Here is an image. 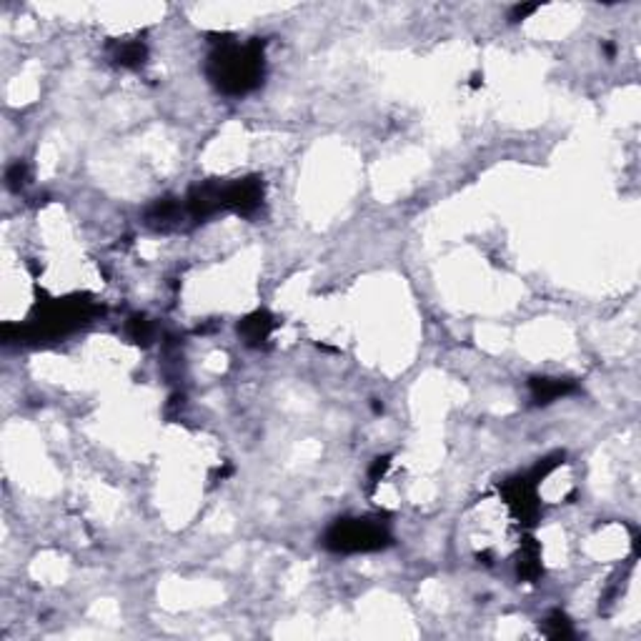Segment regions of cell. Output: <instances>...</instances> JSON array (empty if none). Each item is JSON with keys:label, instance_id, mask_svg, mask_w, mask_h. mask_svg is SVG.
I'll use <instances>...</instances> for the list:
<instances>
[{"label": "cell", "instance_id": "5b68a950", "mask_svg": "<svg viewBox=\"0 0 641 641\" xmlns=\"http://www.w3.org/2000/svg\"><path fill=\"white\" fill-rule=\"evenodd\" d=\"M238 331L243 333L246 343L256 346V343H263L266 338H268V333L273 331V321L266 311H256L253 316L243 318V324L238 326Z\"/></svg>", "mask_w": 641, "mask_h": 641}, {"label": "cell", "instance_id": "277c9868", "mask_svg": "<svg viewBox=\"0 0 641 641\" xmlns=\"http://www.w3.org/2000/svg\"><path fill=\"white\" fill-rule=\"evenodd\" d=\"M571 391H574V383L564 381V378H534L531 381V394H534L536 404H549V401L561 399Z\"/></svg>", "mask_w": 641, "mask_h": 641}, {"label": "cell", "instance_id": "8992f818", "mask_svg": "<svg viewBox=\"0 0 641 641\" xmlns=\"http://www.w3.org/2000/svg\"><path fill=\"white\" fill-rule=\"evenodd\" d=\"M178 218V203L176 200H158L151 211H148V223L156 226V228H165V226Z\"/></svg>", "mask_w": 641, "mask_h": 641}, {"label": "cell", "instance_id": "8fae6325", "mask_svg": "<svg viewBox=\"0 0 641 641\" xmlns=\"http://www.w3.org/2000/svg\"><path fill=\"white\" fill-rule=\"evenodd\" d=\"M386 469H389V456H383V459H376V464H373V469H371V481L376 483L378 478L386 474Z\"/></svg>", "mask_w": 641, "mask_h": 641}, {"label": "cell", "instance_id": "30bf717a", "mask_svg": "<svg viewBox=\"0 0 641 641\" xmlns=\"http://www.w3.org/2000/svg\"><path fill=\"white\" fill-rule=\"evenodd\" d=\"M8 186L11 188H20L23 186V181H25V165L23 163H15V165H11L8 168Z\"/></svg>", "mask_w": 641, "mask_h": 641}, {"label": "cell", "instance_id": "ba28073f", "mask_svg": "<svg viewBox=\"0 0 641 641\" xmlns=\"http://www.w3.org/2000/svg\"><path fill=\"white\" fill-rule=\"evenodd\" d=\"M128 333L133 336V341L138 343H148L151 341V324H148L143 316H133L128 324Z\"/></svg>", "mask_w": 641, "mask_h": 641}, {"label": "cell", "instance_id": "6da1fadb", "mask_svg": "<svg viewBox=\"0 0 641 641\" xmlns=\"http://www.w3.org/2000/svg\"><path fill=\"white\" fill-rule=\"evenodd\" d=\"M208 76L218 90L228 95H243L253 90L263 78V43L221 46L208 60Z\"/></svg>", "mask_w": 641, "mask_h": 641}, {"label": "cell", "instance_id": "7c38bea8", "mask_svg": "<svg viewBox=\"0 0 641 641\" xmlns=\"http://www.w3.org/2000/svg\"><path fill=\"white\" fill-rule=\"evenodd\" d=\"M536 11H539V6H516L511 11V20H524L526 15H531Z\"/></svg>", "mask_w": 641, "mask_h": 641}, {"label": "cell", "instance_id": "7a4b0ae2", "mask_svg": "<svg viewBox=\"0 0 641 641\" xmlns=\"http://www.w3.org/2000/svg\"><path fill=\"white\" fill-rule=\"evenodd\" d=\"M389 542V531L376 521H368V518H343V521H336L326 534V546L331 551L341 553L376 551Z\"/></svg>", "mask_w": 641, "mask_h": 641}, {"label": "cell", "instance_id": "3957f363", "mask_svg": "<svg viewBox=\"0 0 641 641\" xmlns=\"http://www.w3.org/2000/svg\"><path fill=\"white\" fill-rule=\"evenodd\" d=\"M263 200V183L259 178H246V181L230 183L223 188V208H233L235 213H253Z\"/></svg>", "mask_w": 641, "mask_h": 641}, {"label": "cell", "instance_id": "9c48e42d", "mask_svg": "<svg viewBox=\"0 0 641 641\" xmlns=\"http://www.w3.org/2000/svg\"><path fill=\"white\" fill-rule=\"evenodd\" d=\"M549 621H551V629H546L549 636H569L571 634L569 621H566V616H561V614H553Z\"/></svg>", "mask_w": 641, "mask_h": 641}, {"label": "cell", "instance_id": "52a82bcc", "mask_svg": "<svg viewBox=\"0 0 641 641\" xmlns=\"http://www.w3.org/2000/svg\"><path fill=\"white\" fill-rule=\"evenodd\" d=\"M143 58H146V48L141 43H125L116 53V60L120 65H125V68H136V65L143 63Z\"/></svg>", "mask_w": 641, "mask_h": 641}]
</instances>
